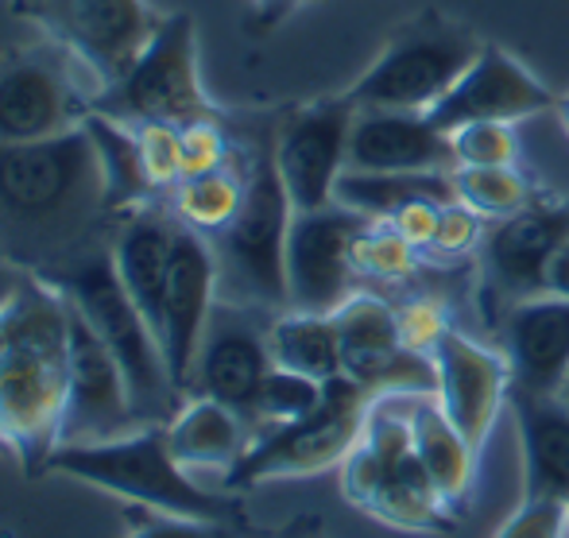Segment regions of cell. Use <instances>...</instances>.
Segmentation results:
<instances>
[{
    "label": "cell",
    "mask_w": 569,
    "mask_h": 538,
    "mask_svg": "<svg viewBox=\"0 0 569 538\" xmlns=\"http://www.w3.org/2000/svg\"><path fill=\"white\" fill-rule=\"evenodd\" d=\"M117 210L90 128L31 143H0V256L54 279L113 245Z\"/></svg>",
    "instance_id": "1"
},
{
    "label": "cell",
    "mask_w": 569,
    "mask_h": 538,
    "mask_svg": "<svg viewBox=\"0 0 569 538\" xmlns=\"http://www.w3.org/2000/svg\"><path fill=\"white\" fill-rule=\"evenodd\" d=\"M67 383L70 302L59 287L28 276L20 299L0 315V427L28 477H43L59 449Z\"/></svg>",
    "instance_id": "2"
},
{
    "label": "cell",
    "mask_w": 569,
    "mask_h": 538,
    "mask_svg": "<svg viewBox=\"0 0 569 538\" xmlns=\"http://www.w3.org/2000/svg\"><path fill=\"white\" fill-rule=\"evenodd\" d=\"M411 396L415 391L372 396L360 441L341 465V492L352 508L396 531L446 535L457 527V511L442 500L415 449Z\"/></svg>",
    "instance_id": "3"
},
{
    "label": "cell",
    "mask_w": 569,
    "mask_h": 538,
    "mask_svg": "<svg viewBox=\"0 0 569 538\" xmlns=\"http://www.w3.org/2000/svg\"><path fill=\"white\" fill-rule=\"evenodd\" d=\"M47 472L82 480L90 488L120 496L132 508L163 511V516L202 519V524H229L237 516L232 496L202 488L194 472L174 461L163 422L136 427L109 441H90V446H59Z\"/></svg>",
    "instance_id": "4"
},
{
    "label": "cell",
    "mask_w": 569,
    "mask_h": 538,
    "mask_svg": "<svg viewBox=\"0 0 569 538\" xmlns=\"http://www.w3.org/2000/svg\"><path fill=\"white\" fill-rule=\"evenodd\" d=\"M248 156V187L240 213L210 240L218 256V299L279 315L287 310V232L295 206L276 167V124H263Z\"/></svg>",
    "instance_id": "5"
},
{
    "label": "cell",
    "mask_w": 569,
    "mask_h": 538,
    "mask_svg": "<svg viewBox=\"0 0 569 538\" xmlns=\"http://www.w3.org/2000/svg\"><path fill=\"white\" fill-rule=\"evenodd\" d=\"M43 283L59 287L70 299V307L90 322L93 333H98L101 341H106V349L117 357L120 372H124V380H128V396H132V411H136V419H140V427L171 419L187 396L171 383L156 329L140 315V307L128 299L124 283H120V276L113 268V252L101 248V252L82 256L78 263L62 268L59 276L43 279Z\"/></svg>",
    "instance_id": "6"
},
{
    "label": "cell",
    "mask_w": 569,
    "mask_h": 538,
    "mask_svg": "<svg viewBox=\"0 0 569 538\" xmlns=\"http://www.w3.org/2000/svg\"><path fill=\"white\" fill-rule=\"evenodd\" d=\"M488 39L442 8H422L388 36L372 67L349 86L357 109L430 112L461 82Z\"/></svg>",
    "instance_id": "7"
},
{
    "label": "cell",
    "mask_w": 569,
    "mask_h": 538,
    "mask_svg": "<svg viewBox=\"0 0 569 538\" xmlns=\"http://www.w3.org/2000/svg\"><path fill=\"white\" fill-rule=\"evenodd\" d=\"M101 82L59 39L0 51V143L67 136L93 117Z\"/></svg>",
    "instance_id": "8"
},
{
    "label": "cell",
    "mask_w": 569,
    "mask_h": 538,
    "mask_svg": "<svg viewBox=\"0 0 569 538\" xmlns=\"http://www.w3.org/2000/svg\"><path fill=\"white\" fill-rule=\"evenodd\" d=\"M93 112L117 124H190L213 117V101L198 67V23L190 12H171L159 20L151 43L128 67L120 82L106 86Z\"/></svg>",
    "instance_id": "9"
},
{
    "label": "cell",
    "mask_w": 569,
    "mask_h": 538,
    "mask_svg": "<svg viewBox=\"0 0 569 538\" xmlns=\"http://www.w3.org/2000/svg\"><path fill=\"white\" fill-rule=\"evenodd\" d=\"M368 404H372V396L360 383H352L349 376L330 380L322 404L310 415L256 434L248 454L226 477V488H256L268 485V480H302L341 469L345 457L360 441Z\"/></svg>",
    "instance_id": "10"
},
{
    "label": "cell",
    "mask_w": 569,
    "mask_h": 538,
    "mask_svg": "<svg viewBox=\"0 0 569 538\" xmlns=\"http://www.w3.org/2000/svg\"><path fill=\"white\" fill-rule=\"evenodd\" d=\"M28 20L74 51L106 90L140 59L163 16L148 0H36Z\"/></svg>",
    "instance_id": "11"
},
{
    "label": "cell",
    "mask_w": 569,
    "mask_h": 538,
    "mask_svg": "<svg viewBox=\"0 0 569 538\" xmlns=\"http://www.w3.org/2000/svg\"><path fill=\"white\" fill-rule=\"evenodd\" d=\"M357 106L349 93L307 101L279 117L276 167L295 213L326 210L338 195V179L349 167V132Z\"/></svg>",
    "instance_id": "12"
},
{
    "label": "cell",
    "mask_w": 569,
    "mask_h": 538,
    "mask_svg": "<svg viewBox=\"0 0 569 538\" xmlns=\"http://www.w3.org/2000/svg\"><path fill=\"white\" fill-rule=\"evenodd\" d=\"M271 318L276 315H268V310L218 299L202 345H198L194 368H190L187 396L218 399L237 415H244V422L252 427L256 396H260L268 372L276 368L268 349Z\"/></svg>",
    "instance_id": "13"
},
{
    "label": "cell",
    "mask_w": 569,
    "mask_h": 538,
    "mask_svg": "<svg viewBox=\"0 0 569 538\" xmlns=\"http://www.w3.org/2000/svg\"><path fill=\"white\" fill-rule=\"evenodd\" d=\"M341 345V376L368 391V396H388V391H438L435 357L411 352L399 337L396 307L372 291H352L333 310Z\"/></svg>",
    "instance_id": "14"
},
{
    "label": "cell",
    "mask_w": 569,
    "mask_h": 538,
    "mask_svg": "<svg viewBox=\"0 0 569 538\" xmlns=\"http://www.w3.org/2000/svg\"><path fill=\"white\" fill-rule=\"evenodd\" d=\"M368 217L326 206V210L295 213L287 232V310H310V315H333L352 291V237Z\"/></svg>",
    "instance_id": "15"
},
{
    "label": "cell",
    "mask_w": 569,
    "mask_h": 538,
    "mask_svg": "<svg viewBox=\"0 0 569 538\" xmlns=\"http://www.w3.org/2000/svg\"><path fill=\"white\" fill-rule=\"evenodd\" d=\"M136 427H140V419L132 411V396H128V380L120 372L117 357L93 333L90 322L70 307V383L59 446L109 441Z\"/></svg>",
    "instance_id": "16"
},
{
    "label": "cell",
    "mask_w": 569,
    "mask_h": 538,
    "mask_svg": "<svg viewBox=\"0 0 569 538\" xmlns=\"http://www.w3.org/2000/svg\"><path fill=\"white\" fill-rule=\"evenodd\" d=\"M430 357H435L438 372V404L472 446V454L480 457L496 430V419L508 407L511 383H516L508 357L472 341L461 329H446V337Z\"/></svg>",
    "instance_id": "17"
},
{
    "label": "cell",
    "mask_w": 569,
    "mask_h": 538,
    "mask_svg": "<svg viewBox=\"0 0 569 538\" xmlns=\"http://www.w3.org/2000/svg\"><path fill=\"white\" fill-rule=\"evenodd\" d=\"M555 106L558 98L547 90V82H539L516 54L488 39L485 51L477 54V62L461 74V82L427 117L438 132L450 136L465 124H480V120L519 124V120H531Z\"/></svg>",
    "instance_id": "18"
},
{
    "label": "cell",
    "mask_w": 569,
    "mask_h": 538,
    "mask_svg": "<svg viewBox=\"0 0 569 538\" xmlns=\"http://www.w3.org/2000/svg\"><path fill=\"white\" fill-rule=\"evenodd\" d=\"M213 307H218V256H213V245L179 225L163 310H159V349H163L171 383L182 396H187L190 368H194L198 345H202Z\"/></svg>",
    "instance_id": "19"
},
{
    "label": "cell",
    "mask_w": 569,
    "mask_h": 538,
    "mask_svg": "<svg viewBox=\"0 0 569 538\" xmlns=\"http://www.w3.org/2000/svg\"><path fill=\"white\" fill-rule=\"evenodd\" d=\"M562 240H569V202H531L527 210L492 221L480 245L488 287L508 307L542 295L547 263Z\"/></svg>",
    "instance_id": "20"
},
{
    "label": "cell",
    "mask_w": 569,
    "mask_h": 538,
    "mask_svg": "<svg viewBox=\"0 0 569 538\" xmlns=\"http://www.w3.org/2000/svg\"><path fill=\"white\" fill-rule=\"evenodd\" d=\"M457 167L453 143L430 124L427 112L403 109H357L349 132V167L345 171L383 175H450Z\"/></svg>",
    "instance_id": "21"
},
{
    "label": "cell",
    "mask_w": 569,
    "mask_h": 538,
    "mask_svg": "<svg viewBox=\"0 0 569 538\" xmlns=\"http://www.w3.org/2000/svg\"><path fill=\"white\" fill-rule=\"evenodd\" d=\"M503 357L516 388L555 391L569 376V299L535 295L503 310Z\"/></svg>",
    "instance_id": "22"
},
{
    "label": "cell",
    "mask_w": 569,
    "mask_h": 538,
    "mask_svg": "<svg viewBox=\"0 0 569 538\" xmlns=\"http://www.w3.org/2000/svg\"><path fill=\"white\" fill-rule=\"evenodd\" d=\"M174 237H179V221L171 217L163 202L136 206V210L120 213L113 232V268L124 283L128 299L140 307L151 329L159 337V310H163L167 276H171V256Z\"/></svg>",
    "instance_id": "23"
},
{
    "label": "cell",
    "mask_w": 569,
    "mask_h": 538,
    "mask_svg": "<svg viewBox=\"0 0 569 538\" xmlns=\"http://www.w3.org/2000/svg\"><path fill=\"white\" fill-rule=\"evenodd\" d=\"M508 407L516 415L523 449V496L569 500V396H547L511 383Z\"/></svg>",
    "instance_id": "24"
},
{
    "label": "cell",
    "mask_w": 569,
    "mask_h": 538,
    "mask_svg": "<svg viewBox=\"0 0 569 538\" xmlns=\"http://www.w3.org/2000/svg\"><path fill=\"white\" fill-rule=\"evenodd\" d=\"M167 446H171L174 461L190 472H221L229 477L240 465V457L248 454V446L256 441L252 427L244 422V415H237L232 407L218 404L206 396H187L179 404V411L163 422Z\"/></svg>",
    "instance_id": "25"
},
{
    "label": "cell",
    "mask_w": 569,
    "mask_h": 538,
    "mask_svg": "<svg viewBox=\"0 0 569 538\" xmlns=\"http://www.w3.org/2000/svg\"><path fill=\"white\" fill-rule=\"evenodd\" d=\"M411 438L430 480L442 492V500L453 511H461L465 500H469L480 457L472 454V446L461 438V430L450 422V415L442 411L435 391H415L411 396Z\"/></svg>",
    "instance_id": "26"
},
{
    "label": "cell",
    "mask_w": 569,
    "mask_h": 538,
    "mask_svg": "<svg viewBox=\"0 0 569 538\" xmlns=\"http://www.w3.org/2000/svg\"><path fill=\"white\" fill-rule=\"evenodd\" d=\"M244 187H248V156H244V143H240V151L226 167H213L206 175H187V179L174 182L171 195L163 198V206L171 210V217L182 229L213 240L240 213Z\"/></svg>",
    "instance_id": "27"
},
{
    "label": "cell",
    "mask_w": 569,
    "mask_h": 538,
    "mask_svg": "<svg viewBox=\"0 0 569 538\" xmlns=\"http://www.w3.org/2000/svg\"><path fill=\"white\" fill-rule=\"evenodd\" d=\"M268 349L276 368L310 376L330 383L341 376V345L333 315H310V310H279L268 326Z\"/></svg>",
    "instance_id": "28"
},
{
    "label": "cell",
    "mask_w": 569,
    "mask_h": 538,
    "mask_svg": "<svg viewBox=\"0 0 569 538\" xmlns=\"http://www.w3.org/2000/svg\"><path fill=\"white\" fill-rule=\"evenodd\" d=\"M415 198H438V202H453V171H422V175H383V171H345L338 179V195L333 202L345 210L368 217V221H388L399 206L415 202Z\"/></svg>",
    "instance_id": "29"
},
{
    "label": "cell",
    "mask_w": 569,
    "mask_h": 538,
    "mask_svg": "<svg viewBox=\"0 0 569 538\" xmlns=\"http://www.w3.org/2000/svg\"><path fill=\"white\" fill-rule=\"evenodd\" d=\"M86 128H90L93 143H98L101 171H106V187H109V202H113L117 217L136 210V206L159 202V198L151 195L148 179H143L140 148H136L132 128L117 124V120L101 117V112H93V117L86 120Z\"/></svg>",
    "instance_id": "30"
},
{
    "label": "cell",
    "mask_w": 569,
    "mask_h": 538,
    "mask_svg": "<svg viewBox=\"0 0 569 538\" xmlns=\"http://www.w3.org/2000/svg\"><path fill=\"white\" fill-rule=\"evenodd\" d=\"M453 195L485 221H503L535 202L519 167H453Z\"/></svg>",
    "instance_id": "31"
},
{
    "label": "cell",
    "mask_w": 569,
    "mask_h": 538,
    "mask_svg": "<svg viewBox=\"0 0 569 538\" xmlns=\"http://www.w3.org/2000/svg\"><path fill=\"white\" fill-rule=\"evenodd\" d=\"M419 248H411L388 221H365L352 237V271L357 279L403 283L419 268Z\"/></svg>",
    "instance_id": "32"
},
{
    "label": "cell",
    "mask_w": 569,
    "mask_h": 538,
    "mask_svg": "<svg viewBox=\"0 0 569 538\" xmlns=\"http://www.w3.org/2000/svg\"><path fill=\"white\" fill-rule=\"evenodd\" d=\"M322 396H326V383L310 380V376H299V372H287V368H271L260 396H256L252 430L263 434L271 427L302 419V415H310L322 404Z\"/></svg>",
    "instance_id": "33"
},
{
    "label": "cell",
    "mask_w": 569,
    "mask_h": 538,
    "mask_svg": "<svg viewBox=\"0 0 569 538\" xmlns=\"http://www.w3.org/2000/svg\"><path fill=\"white\" fill-rule=\"evenodd\" d=\"M457 167H519V132L503 120H480L450 132Z\"/></svg>",
    "instance_id": "34"
},
{
    "label": "cell",
    "mask_w": 569,
    "mask_h": 538,
    "mask_svg": "<svg viewBox=\"0 0 569 538\" xmlns=\"http://www.w3.org/2000/svg\"><path fill=\"white\" fill-rule=\"evenodd\" d=\"M136 148H140V167L151 195L163 202L171 187L182 179V140L179 124H136Z\"/></svg>",
    "instance_id": "35"
},
{
    "label": "cell",
    "mask_w": 569,
    "mask_h": 538,
    "mask_svg": "<svg viewBox=\"0 0 569 538\" xmlns=\"http://www.w3.org/2000/svg\"><path fill=\"white\" fill-rule=\"evenodd\" d=\"M179 140H182V179L187 175H206L213 167H226L240 151V143L229 136V124L221 120V112L182 124Z\"/></svg>",
    "instance_id": "36"
},
{
    "label": "cell",
    "mask_w": 569,
    "mask_h": 538,
    "mask_svg": "<svg viewBox=\"0 0 569 538\" xmlns=\"http://www.w3.org/2000/svg\"><path fill=\"white\" fill-rule=\"evenodd\" d=\"M485 217L472 213L465 202H446L442 206V217H438V229H435V240H430L427 256L438 263H453V260H465V256L480 252L485 245Z\"/></svg>",
    "instance_id": "37"
},
{
    "label": "cell",
    "mask_w": 569,
    "mask_h": 538,
    "mask_svg": "<svg viewBox=\"0 0 569 538\" xmlns=\"http://www.w3.org/2000/svg\"><path fill=\"white\" fill-rule=\"evenodd\" d=\"M496 538H569V504L558 496H523Z\"/></svg>",
    "instance_id": "38"
},
{
    "label": "cell",
    "mask_w": 569,
    "mask_h": 538,
    "mask_svg": "<svg viewBox=\"0 0 569 538\" xmlns=\"http://www.w3.org/2000/svg\"><path fill=\"white\" fill-rule=\"evenodd\" d=\"M396 322H399V337H403L407 349L422 352V357H430V352L438 349V341L446 337V329H453L442 302L427 299V295L407 299L403 307H396Z\"/></svg>",
    "instance_id": "39"
},
{
    "label": "cell",
    "mask_w": 569,
    "mask_h": 538,
    "mask_svg": "<svg viewBox=\"0 0 569 538\" xmlns=\"http://www.w3.org/2000/svg\"><path fill=\"white\" fill-rule=\"evenodd\" d=\"M132 531L128 538H232L229 524H202V519H179L163 511H128Z\"/></svg>",
    "instance_id": "40"
},
{
    "label": "cell",
    "mask_w": 569,
    "mask_h": 538,
    "mask_svg": "<svg viewBox=\"0 0 569 538\" xmlns=\"http://www.w3.org/2000/svg\"><path fill=\"white\" fill-rule=\"evenodd\" d=\"M442 206L446 202H438V198H415V202L399 206V210L388 217V225L407 245L427 256L430 240H435V229H438V217H442Z\"/></svg>",
    "instance_id": "41"
},
{
    "label": "cell",
    "mask_w": 569,
    "mask_h": 538,
    "mask_svg": "<svg viewBox=\"0 0 569 538\" xmlns=\"http://www.w3.org/2000/svg\"><path fill=\"white\" fill-rule=\"evenodd\" d=\"M542 295H558V299H569V240L555 248L547 263V276H542Z\"/></svg>",
    "instance_id": "42"
},
{
    "label": "cell",
    "mask_w": 569,
    "mask_h": 538,
    "mask_svg": "<svg viewBox=\"0 0 569 538\" xmlns=\"http://www.w3.org/2000/svg\"><path fill=\"white\" fill-rule=\"evenodd\" d=\"M302 0H252L256 16H252V28L256 31H271L279 20H287V16L299 8Z\"/></svg>",
    "instance_id": "43"
},
{
    "label": "cell",
    "mask_w": 569,
    "mask_h": 538,
    "mask_svg": "<svg viewBox=\"0 0 569 538\" xmlns=\"http://www.w3.org/2000/svg\"><path fill=\"white\" fill-rule=\"evenodd\" d=\"M23 283H28V271H20L16 263H8L4 256H0V315L20 299Z\"/></svg>",
    "instance_id": "44"
},
{
    "label": "cell",
    "mask_w": 569,
    "mask_h": 538,
    "mask_svg": "<svg viewBox=\"0 0 569 538\" xmlns=\"http://www.w3.org/2000/svg\"><path fill=\"white\" fill-rule=\"evenodd\" d=\"M555 112H558V120H562V128H566V136H569V93H566V98H558Z\"/></svg>",
    "instance_id": "45"
},
{
    "label": "cell",
    "mask_w": 569,
    "mask_h": 538,
    "mask_svg": "<svg viewBox=\"0 0 569 538\" xmlns=\"http://www.w3.org/2000/svg\"><path fill=\"white\" fill-rule=\"evenodd\" d=\"M31 8H36V0H12V12H20V16H28Z\"/></svg>",
    "instance_id": "46"
},
{
    "label": "cell",
    "mask_w": 569,
    "mask_h": 538,
    "mask_svg": "<svg viewBox=\"0 0 569 538\" xmlns=\"http://www.w3.org/2000/svg\"><path fill=\"white\" fill-rule=\"evenodd\" d=\"M0 457H12V441H8L4 427H0Z\"/></svg>",
    "instance_id": "47"
},
{
    "label": "cell",
    "mask_w": 569,
    "mask_h": 538,
    "mask_svg": "<svg viewBox=\"0 0 569 538\" xmlns=\"http://www.w3.org/2000/svg\"><path fill=\"white\" fill-rule=\"evenodd\" d=\"M562 396H569V376H566V388H562Z\"/></svg>",
    "instance_id": "48"
},
{
    "label": "cell",
    "mask_w": 569,
    "mask_h": 538,
    "mask_svg": "<svg viewBox=\"0 0 569 538\" xmlns=\"http://www.w3.org/2000/svg\"><path fill=\"white\" fill-rule=\"evenodd\" d=\"M566 504H569V500H566Z\"/></svg>",
    "instance_id": "49"
}]
</instances>
